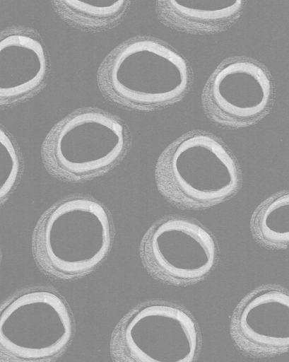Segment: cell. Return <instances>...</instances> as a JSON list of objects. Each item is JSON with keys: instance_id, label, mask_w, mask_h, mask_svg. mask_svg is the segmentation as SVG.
I'll return each mask as SVG.
<instances>
[{"instance_id": "cell-1", "label": "cell", "mask_w": 289, "mask_h": 362, "mask_svg": "<svg viewBox=\"0 0 289 362\" xmlns=\"http://www.w3.org/2000/svg\"><path fill=\"white\" fill-rule=\"evenodd\" d=\"M194 74L187 58L164 40L136 35L117 46L97 73L105 98L123 108L155 111L181 100Z\"/></svg>"}, {"instance_id": "cell-2", "label": "cell", "mask_w": 289, "mask_h": 362, "mask_svg": "<svg viewBox=\"0 0 289 362\" xmlns=\"http://www.w3.org/2000/svg\"><path fill=\"white\" fill-rule=\"evenodd\" d=\"M158 192L180 209H205L233 197L242 175L233 152L216 135L189 131L169 144L155 169Z\"/></svg>"}, {"instance_id": "cell-3", "label": "cell", "mask_w": 289, "mask_h": 362, "mask_svg": "<svg viewBox=\"0 0 289 362\" xmlns=\"http://www.w3.org/2000/svg\"><path fill=\"white\" fill-rule=\"evenodd\" d=\"M112 226L107 209L84 197L51 208L34 235L35 258L47 274L60 279L83 276L97 267L111 247Z\"/></svg>"}, {"instance_id": "cell-4", "label": "cell", "mask_w": 289, "mask_h": 362, "mask_svg": "<svg viewBox=\"0 0 289 362\" xmlns=\"http://www.w3.org/2000/svg\"><path fill=\"white\" fill-rule=\"evenodd\" d=\"M75 333L69 305L52 288H24L0 303V362H56Z\"/></svg>"}, {"instance_id": "cell-5", "label": "cell", "mask_w": 289, "mask_h": 362, "mask_svg": "<svg viewBox=\"0 0 289 362\" xmlns=\"http://www.w3.org/2000/svg\"><path fill=\"white\" fill-rule=\"evenodd\" d=\"M198 322L183 305L151 299L124 314L114 327L112 362H196L201 351Z\"/></svg>"}, {"instance_id": "cell-6", "label": "cell", "mask_w": 289, "mask_h": 362, "mask_svg": "<svg viewBox=\"0 0 289 362\" xmlns=\"http://www.w3.org/2000/svg\"><path fill=\"white\" fill-rule=\"evenodd\" d=\"M131 141L126 123L96 107L78 109L58 122L42 146L47 168L69 180L88 177L116 164Z\"/></svg>"}, {"instance_id": "cell-7", "label": "cell", "mask_w": 289, "mask_h": 362, "mask_svg": "<svg viewBox=\"0 0 289 362\" xmlns=\"http://www.w3.org/2000/svg\"><path fill=\"white\" fill-rule=\"evenodd\" d=\"M219 255L212 232L198 221L180 215L156 220L140 246L147 272L157 281L176 286L205 279L216 269Z\"/></svg>"}, {"instance_id": "cell-8", "label": "cell", "mask_w": 289, "mask_h": 362, "mask_svg": "<svg viewBox=\"0 0 289 362\" xmlns=\"http://www.w3.org/2000/svg\"><path fill=\"white\" fill-rule=\"evenodd\" d=\"M276 98L271 72L246 56L223 60L208 78L201 94L206 117L216 127L239 129L253 125L271 110Z\"/></svg>"}, {"instance_id": "cell-9", "label": "cell", "mask_w": 289, "mask_h": 362, "mask_svg": "<svg viewBox=\"0 0 289 362\" xmlns=\"http://www.w3.org/2000/svg\"><path fill=\"white\" fill-rule=\"evenodd\" d=\"M289 292L278 284L261 285L248 293L234 309L230 334L242 354L255 358L273 357L289 349Z\"/></svg>"}, {"instance_id": "cell-10", "label": "cell", "mask_w": 289, "mask_h": 362, "mask_svg": "<svg viewBox=\"0 0 289 362\" xmlns=\"http://www.w3.org/2000/svg\"><path fill=\"white\" fill-rule=\"evenodd\" d=\"M49 69L47 49L35 30L13 25L0 30V109L37 94Z\"/></svg>"}, {"instance_id": "cell-11", "label": "cell", "mask_w": 289, "mask_h": 362, "mask_svg": "<svg viewBox=\"0 0 289 362\" xmlns=\"http://www.w3.org/2000/svg\"><path fill=\"white\" fill-rule=\"evenodd\" d=\"M246 1H157L155 10L158 20L179 32L194 35H213L232 26L240 18Z\"/></svg>"}, {"instance_id": "cell-12", "label": "cell", "mask_w": 289, "mask_h": 362, "mask_svg": "<svg viewBox=\"0 0 289 362\" xmlns=\"http://www.w3.org/2000/svg\"><path fill=\"white\" fill-rule=\"evenodd\" d=\"M289 192L282 190L264 200L254 211L250 230L254 240L271 250H285L289 245Z\"/></svg>"}, {"instance_id": "cell-13", "label": "cell", "mask_w": 289, "mask_h": 362, "mask_svg": "<svg viewBox=\"0 0 289 362\" xmlns=\"http://www.w3.org/2000/svg\"><path fill=\"white\" fill-rule=\"evenodd\" d=\"M52 8L60 18L73 28L85 31H101L121 22L130 1H117L93 4L81 1H52Z\"/></svg>"}, {"instance_id": "cell-14", "label": "cell", "mask_w": 289, "mask_h": 362, "mask_svg": "<svg viewBox=\"0 0 289 362\" xmlns=\"http://www.w3.org/2000/svg\"><path fill=\"white\" fill-rule=\"evenodd\" d=\"M21 170V157L11 132L0 123V203L11 194Z\"/></svg>"}]
</instances>
